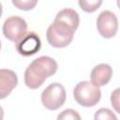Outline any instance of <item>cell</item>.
<instances>
[{"label": "cell", "instance_id": "obj_1", "mask_svg": "<svg viewBox=\"0 0 120 120\" xmlns=\"http://www.w3.org/2000/svg\"><path fill=\"white\" fill-rule=\"evenodd\" d=\"M57 70V63L49 56H40L33 60L24 72V83L30 89L40 87L48 77Z\"/></svg>", "mask_w": 120, "mask_h": 120}, {"label": "cell", "instance_id": "obj_2", "mask_svg": "<svg viewBox=\"0 0 120 120\" xmlns=\"http://www.w3.org/2000/svg\"><path fill=\"white\" fill-rule=\"evenodd\" d=\"M73 96L77 103L81 106L92 107L99 101L101 92L98 86H96L88 81H82L75 86Z\"/></svg>", "mask_w": 120, "mask_h": 120}, {"label": "cell", "instance_id": "obj_3", "mask_svg": "<svg viewBox=\"0 0 120 120\" xmlns=\"http://www.w3.org/2000/svg\"><path fill=\"white\" fill-rule=\"evenodd\" d=\"M66 90L61 83L52 82L49 84L41 94L43 106L51 111L59 109L66 101Z\"/></svg>", "mask_w": 120, "mask_h": 120}, {"label": "cell", "instance_id": "obj_4", "mask_svg": "<svg viewBox=\"0 0 120 120\" xmlns=\"http://www.w3.org/2000/svg\"><path fill=\"white\" fill-rule=\"evenodd\" d=\"M2 30L8 39L16 43L27 34V23L22 17L11 16L5 21Z\"/></svg>", "mask_w": 120, "mask_h": 120}, {"label": "cell", "instance_id": "obj_5", "mask_svg": "<svg viewBox=\"0 0 120 120\" xmlns=\"http://www.w3.org/2000/svg\"><path fill=\"white\" fill-rule=\"evenodd\" d=\"M97 28L100 36L105 38H111L114 37L118 30L117 17L110 10H104L100 12L97 19Z\"/></svg>", "mask_w": 120, "mask_h": 120}, {"label": "cell", "instance_id": "obj_6", "mask_svg": "<svg viewBox=\"0 0 120 120\" xmlns=\"http://www.w3.org/2000/svg\"><path fill=\"white\" fill-rule=\"evenodd\" d=\"M17 52L22 56H30L37 53L41 47V41L39 37L34 33H27L21 40L15 43Z\"/></svg>", "mask_w": 120, "mask_h": 120}, {"label": "cell", "instance_id": "obj_7", "mask_svg": "<svg viewBox=\"0 0 120 120\" xmlns=\"http://www.w3.org/2000/svg\"><path fill=\"white\" fill-rule=\"evenodd\" d=\"M18 78L14 71L10 69L2 68L0 70V97L5 98L16 87Z\"/></svg>", "mask_w": 120, "mask_h": 120}, {"label": "cell", "instance_id": "obj_8", "mask_svg": "<svg viewBox=\"0 0 120 120\" xmlns=\"http://www.w3.org/2000/svg\"><path fill=\"white\" fill-rule=\"evenodd\" d=\"M112 75V68L108 64H99L91 71V82L96 86H103L107 84Z\"/></svg>", "mask_w": 120, "mask_h": 120}, {"label": "cell", "instance_id": "obj_9", "mask_svg": "<svg viewBox=\"0 0 120 120\" xmlns=\"http://www.w3.org/2000/svg\"><path fill=\"white\" fill-rule=\"evenodd\" d=\"M53 22H59L61 24L68 27L70 30H72L75 33V31L77 30L79 23H80V18H79V14L74 9L64 8L57 13Z\"/></svg>", "mask_w": 120, "mask_h": 120}, {"label": "cell", "instance_id": "obj_10", "mask_svg": "<svg viewBox=\"0 0 120 120\" xmlns=\"http://www.w3.org/2000/svg\"><path fill=\"white\" fill-rule=\"evenodd\" d=\"M46 38L49 44L54 48H65L70 44L73 37H68L57 32L52 25H50L46 32Z\"/></svg>", "mask_w": 120, "mask_h": 120}, {"label": "cell", "instance_id": "obj_11", "mask_svg": "<svg viewBox=\"0 0 120 120\" xmlns=\"http://www.w3.org/2000/svg\"><path fill=\"white\" fill-rule=\"evenodd\" d=\"M102 4V0H79L80 8L87 13L95 12Z\"/></svg>", "mask_w": 120, "mask_h": 120}, {"label": "cell", "instance_id": "obj_12", "mask_svg": "<svg viewBox=\"0 0 120 120\" xmlns=\"http://www.w3.org/2000/svg\"><path fill=\"white\" fill-rule=\"evenodd\" d=\"M11 1L12 4L15 6V8L27 11L33 9L38 4V0H11Z\"/></svg>", "mask_w": 120, "mask_h": 120}, {"label": "cell", "instance_id": "obj_13", "mask_svg": "<svg viewBox=\"0 0 120 120\" xmlns=\"http://www.w3.org/2000/svg\"><path fill=\"white\" fill-rule=\"evenodd\" d=\"M96 120H104V119H116L115 114L112 113V112L107 108H101L98 111H97L95 114Z\"/></svg>", "mask_w": 120, "mask_h": 120}, {"label": "cell", "instance_id": "obj_14", "mask_svg": "<svg viewBox=\"0 0 120 120\" xmlns=\"http://www.w3.org/2000/svg\"><path fill=\"white\" fill-rule=\"evenodd\" d=\"M111 103L114 111L120 114V87L112 91L111 95Z\"/></svg>", "mask_w": 120, "mask_h": 120}, {"label": "cell", "instance_id": "obj_15", "mask_svg": "<svg viewBox=\"0 0 120 120\" xmlns=\"http://www.w3.org/2000/svg\"><path fill=\"white\" fill-rule=\"evenodd\" d=\"M57 119H63V120H67V119H78L80 120L81 119V116L78 114V112L72 109H67L65 111H63L58 116H57Z\"/></svg>", "mask_w": 120, "mask_h": 120}, {"label": "cell", "instance_id": "obj_16", "mask_svg": "<svg viewBox=\"0 0 120 120\" xmlns=\"http://www.w3.org/2000/svg\"><path fill=\"white\" fill-rule=\"evenodd\" d=\"M116 2H117V6H118V8H120V0H116Z\"/></svg>", "mask_w": 120, "mask_h": 120}]
</instances>
